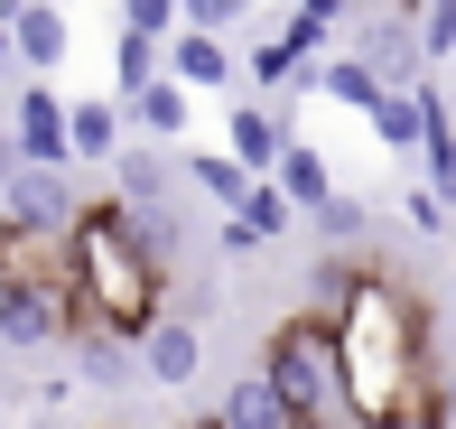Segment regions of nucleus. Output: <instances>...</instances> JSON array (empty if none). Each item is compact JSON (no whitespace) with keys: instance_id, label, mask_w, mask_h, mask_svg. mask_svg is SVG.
<instances>
[{"instance_id":"nucleus-22","label":"nucleus","mask_w":456,"mask_h":429,"mask_svg":"<svg viewBox=\"0 0 456 429\" xmlns=\"http://www.w3.org/2000/svg\"><path fill=\"white\" fill-rule=\"evenodd\" d=\"M363 131L382 140V150H419V140H428V112H419V94H382V103L363 112Z\"/></svg>"},{"instance_id":"nucleus-17","label":"nucleus","mask_w":456,"mask_h":429,"mask_svg":"<svg viewBox=\"0 0 456 429\" xmlns=\"http://www.w3.org/2000/svg\"><path fill=\"white\" fill-rule=\"evenodd\" d=\"M205 429H289L280 401H271V383H261V364L224 383V401H215V420H205Z\"/></svg>"},{"instance_id":"nucleus-25","label":"nucleus","mask_w":456,"mask_h":429,"mask_svg":"<svg viewBox=\"0 0 456 429\" xmlns=\"http://www.w3.org/2000/svg\"><path fill=\"white\" fill-rule=\"evenodd\" d=\"M317 234H326V243H345V252H354V243L372 234V206H363V196H345V187H336V196H326V206H317Z\"/></svg>"},{"instance_id":"nucleus-32","label":"nucleus","mask_w":456,"mask_h":429,"mask_svg":"<svg viewBox=\"0 0 456 429\" xmlns=\"http://www.w3.org/2000/svg\"><path fill=\"white\" fill-rule=\"evenodd\" d=\"M0 66H10V19H0Z\"/></svg>"},{"instance_id":"nucleus-34","label":"nucleus","mask_w":456,"mask_h":429,"mask_svg":"<svg viewBox=\"0 0 456 429\" xmlns=\"http://www.w3.org/2000/svg\"><path fill=\"white\" fill-rule=\"evenodd\" d=\"M447 66H456V56H447Z\"/></svg>"},{"instance_id":"nucleus-30","label":"nucleus","mask_w":456,"mask_h":429,"mask_svg":"<svg viewBox=\"0 0 456 429\" xmlns=\"http://www.w3.org/2000/svg\"><path fill=\"white\" fill-rule=\"evenodd\" d=\"M438 392H447V429H456V374H438Z\"/></svg>"},{"instance_id":"nucleus-26","label":"nucleus","mask_w":456,"mask_h":429,"mask_svg":"<svg viewBox=\"0 0 456 429\" xmlns=\"http://www.w3.org/2000/svg\"><path fill=\"white\" fill-rule=\"evenodd\" d=\"M233 224H242L252 243H271L280 224H289V196H280V187H252V196H242V215H233Z\"/></svg>"},{"instance_id":"nucleus-12","label":"nucleus","mask_w":456,"mask_h":429,"mask_svg":"<svg viewBox=\"0 0 456 429\" xmlns=\"http://www.w3.org/2000/svg\"><path fill=\"white\" fill-rule=\"evenodd\" d=\"M419 112H428V140H419V150H428V206L456 215V103L438 85H419Z\"/></svg>"},{"instance_id":"nucleus-23","label":"nucleus","mask_w":456,"mask_h":429,"mask_svg":"<svg viewBox=\"0 0 456 429\" xmlns=\"http://www.w3.org/2000/svg\"><path fill=\"white\" fill-rule=\"evenodd\" d=\"M112 75H121V103H131L140 85H159V75H168V47H159V37H131V29H121V47H112Z\"/></svg>"},{"instance_id":"nucleus-18","label":"nucleus","mask_w":456,"mask_h":429,"mask_svg":"<svg viewBox=\"0 0 456 429\" xmlns=\"http://www.w3.org/2000/svg\"><path fill=\"white\" fill-rule=\"evenodd\" d=\"M271 187L289 196V206H307V215H317L326 196H336V169H326V150H307V140H289V159H280V177H271Z\"/></svg>"},{"instance_id":"nucleus-16","label":"nucleus","mask_w":456,"mask_h":429,"mask_svg":"<svg viewBox=\"0 0 456 429\" xmlns=\"http://www.w3.org/2000/svg\"><path fill=\"white\" fill-rule=\"evenodd\" d=\"M354 290H363V261H354V252H336V261H317V271H307V309H298V318H317L326 336H336V318L354 309Z\"/></svg>"},{"instance_id":"nucleus-11","label":"nucleus","mask_w":456,"mask_h":429,"mask_svg":"<svg viewBox=\"0 0 456 429\" xmlns=\"http://www.w3.org/2000/svg\"><path fill=\"white\" fill-rule=\"evenodd\" d=\"M10 150L28 159V169H66V103H56V85H19Z\"/></svg>"},{"instance_id":"nucleus-10","label":"nucleus","mask_w":456,"mask_h":429,"mask_svg":"<svg viewBox=\"0 0 456 429\" xmlns=\"http://www.w3.org/2000/svg\"><path fill=\"white\" fill-rule=\"evenodd\" d=\"M140 355V383H159V392H186L196 383V364H205V336H196V318H159L150 336L131 345Z\"/></svg>"},{"instance_id":"nucleus-27","label":"nucleus","mask_w":456,"mask_h":429,"mask_svg":"<svg viewBox=\"0 0 456 429\" xmlns=\"http://www.w3.org/2000/svg\"><path fill=\"white\" fill-rule=\"evenodd\" d=\"M177 29H186V37H224V29H242V0H186Z\"/></svg>"},{"instance_id":"nucleus-31","label":"nucleus","mask_w":456,"mask_h":429,"mask_svg":"<svg viewBox=\"0 0 456 429\" xmlns=\"http://www.w3.org/2000/svg\"><path fill=\"white\" fill-rule=\"evenodd\" d=\"M10 429H66V420H10Z\"/></svg>"},{"instance_id":"nucleus-20","label":"nucleus","mask_w":456,"mask_h":429,"mask_svg":"<svg viewBox=\"0 0 456 429\" xmlns=\"http://www.w3.org/2000/svg\"><path fill=\"white\" fill-rule=\"evenodd\" d=\"M112 206H168V159L159 150H121L112 159Z\"/></svg>"},{"instance_id":"nucleus-19","label":"nucleus","mask_w":456,"mask_h":429,"mask_svg":"<svg viewBox=\"0 0 456 429\" xmlns=\"http://www.w3.org/2000/svg\"><path fill=\"white\" fill-rule=\"evenodd\" d=\"M75 374H85L94 392H131V383H140V355L121 336H75Z\"/></svg>"},{"instance_id":"nucleus-24","label":"nucleus","mask_w":456,"mask_h":429,"mask_svg":"<svg viewBox=\"0 0 456 429\" xmlns=\"http://www.w3.org/2000/svg\"><path fill=\"white\" fill-rule=\"evenodd\" d=\"M186 177H196V187L215 196L224 215H242V196L261 187V177H242V169H233V159H224V150H205V159H186Z\"/></svg>"},{"instance_id":"nucleus-21","label":"nucleus","mask_w":456,"mask_h":429,"mask_svg":"<svg viewBox=\"0 0 456 429\" xmlns=\"http://www.w3.org/2000/svg\"><path fill=\"white\" fill-rule=\"evenodd\" d=\"M121 224H131V243L150 252V271H177V243H186L177 206H121Z\"/></svg>"},{"instance_id":"nucleus-33","label":"nucleus","mask_w":456,"mask_h":429,"mask_svg":"<svg viewBox=\"0 0 456 429\" xmlns=\"http://www.w3.org/2000/svg\"><path fill=\"white\" fill-rule=\"evenodd\" d=\"M0 429H10V401H0Z\"/></svg>"},{"instance_id":"nucleus-6","label":"nucleus","mask_w":456,"mask_h":429,"mask_svg":"<svg viewBox=\"0 0 456 429\" xmlns=\"http://www.w3.org/2000/svg\"><path fill=\"white\" fill-rule=\"evenodd\" d=\"M336 29H345L336 0H298V10L280 19V37H261V47H252V85H289V75H307Z\"/></svg>"},{"instance_id":"nucleus-15","label":"nucleus","mask_w":456,"mask_h":429,"mask_svg":"<svg viewBox=\"0 0 456 429\" xmlns=\"http://www.w3.org/2000/svg\"><path fill=\"white\" fill-rule=\"evenodd\" d=\"M121 121H140V131H150V140H168V150H177V140H186V121H196V94L159 75V85H140L131 103H121Z\"/></svg>"},{"instance_id":"nucleus-7","label":"nucleus","mask_w":456,"mask_h":429,"mask_svg":"<svg viewBox=\"0 0 456 429\" xmlns=\"http://www.w3.org/2000/svg\"><path fill=\"white\" fill-rule=\"evenodd\" d=\"M75 187H66V169H10L0 177V224H19V234H47V243H66L75 234Z\"/></svg>"},{"instance_id":"nucleus-2","label":"nucleus","mask_w":456,"mask_h":429,"mask_svg":"<svg viewBox=\"0 0 456 429\" xmlns=\"http://www.w3.org/2000/svg\"><path fill=\"white\" fill-rule=\"evenodd\" d=\"M66 290H75V336L140 345L159 318H168V271H150V252L131 243V224H121L112 196L75 215V234H66Z\"/></svg>"},{"instance_id":"nucleus-29","label":"nucleus","mask_w":456,"mask_h":429,"mask_svg":"<svg viewBox=\"0 0 456 429\" xmlns=\"http://www.w3.org/2000/svg\"><path fill=\"white\" fill-rule=\"evenodd\" d=\"M410 29H419V56H456V0H438V10H419Z\"/></svg>"},{"instance_id":"nucleus-14","label":"nucleus","mask_w":456,"mask_h":429,"mask_svg":"<svg viewBox=\"0 0 456 429\" xmlns=\"http://www.w3.org/2000/svg\"><path fill=\"white\" fill-rule=\"evenodd\" d=\"M66 159H94V169L121 159V94L112 103H102V94L94 103H66Z\"/></svg>"},{"instance_id":"nucleus-3","label":"nucleus","mask_w":456,"mask_h":429,"mask_svg":"<svg viewBox=\"0 0 456 429\" xmlns=\"http://www.w3.org/2000/svg\"><path fill=\"white\" fill-rule=\"evenodd\" d=\"M261 383H271V401H280L289 429H345V364H336V336H326L317 318L271 326Z\"/></svg>"},{"instance_id":"nucleus-4","label":"nucleus","mask_w":456,"mask_h":429,"mask_svg":"<svg viewBox=\"0 0 456 429\" xmlns=\"http://www.w3.org/2000/svg\"><path fill=\"white\" fill-rule=\"evenodd\" d=\"M410 19L419 10H363V37L345 47L382 94H419L428 85V56H419V29H410Z\"/></svg>"},{"instance_id":"nucleus-1","label":"nucleus","mask_w":456,"mask_h":429,"mask_svg":"<svg viewBox=\"0 0 456 429\" xmlns=\"http://www.w3.org/2000/svg\"><path fill=\"white\" fill-rule=\"evenodd\" d=\"M336 364H345V420L354 429H401V411L428 392V318L391 271H363L354 309L336 318Z\"/></svg>"},{"instance_id":"nucleus-8","label":"nucleus","mask_w":456,"mask_h":429,"mask_svg":"<svg viewBox=\"0 0 456 429\" xmlns=\"http://www.w3.org/2000/svg\"><path fill=\"white\" fill-rule=\"evenodd\" d=\"M289 103H233L224 112V159H233L242 177H261V187H271L280 177V159H289Z\"/></svg>"},{"instance_id":"nucleus-13","label":"nucleus","mask_w":456,"mask_h":429,"mask_svg":"<svg viewBox=\"0 0 456 429\" xmlns=\"http://www.w3.org/2000/svg\"><path fill=\"white\" fill-rule=\"evenodd\" d=\"M168 85H186V94H224L233 85V37H168Z\"/></svg>"},{"instance_id":"nucleus-9","label":"nucleus","mask_w":456,"mask_h":429,"mask_svg":"<svg viewBox=\"0 0 456 429\" xmlns=\"http://www.w3.org/2000/svg\"><path fill=\"white\" fill-rule=\"evenodd\" d=\"M0 19H10V56L28 66V85H47V75L66 66V47H75L66 10H56V0H19V10H0Z\"/></svg>"},{"instance_id":"nucleus-28","label":"nucleus","mask_w":456,"mask_h":429,"mask_svg":"<svg viewBox=\"0 0 456 429\" xmlns=\"http://www.w3.org/2000/svg\"><path fill=\"white\" fill-rule=\"evenodd\" d=\"M121 29H131V37H159V47H168V37H177V0H131V10H121Z\"/></svg>"},{"instance_id":"nucleus-5","label":"nucleus","mask_w":456,"mask_h":429,"mask_svg":"<svg viewBox=\"0 0 456 429\" xmlns=\"http://www.w3.org/2000/svg\"><path fill=\"white\" fill-rule=\"evenodd\" d=\"M56 336H75V290L0 280V345H10V355H47Z\"/></svg>"}]
</instances>
